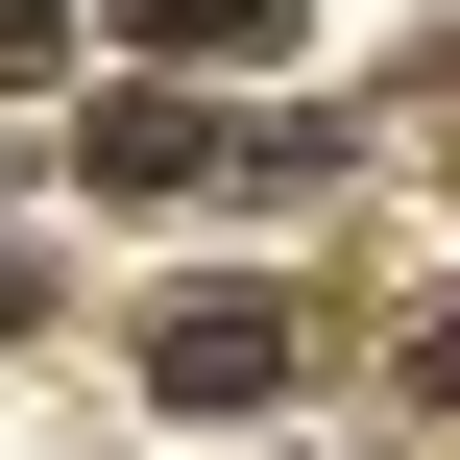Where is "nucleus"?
I'll return each mask as SVG.
<instances>
[{"mask_svg":"<svg viewBox=\"0 0 460 460\" xmlns=\"http://www.w3.org/2000/svg\"><path fill=\"white\" fill-rule=\"evenodd\" d=\"M267 364H291V340H267V315H170V412H243V388H267Z\"/></svg>","mask_w":460,"mask_h":460,"instance_id":"f257e3e1","label":"nucleus"},{"mask_svg":"<svg viewBox=\"0 0 460 460\" xmlns=\"http://www.w3.org/2000/svg\"><path fill=\"white\" fill-rule=\"evenodd\" d=\"M291 0H121V49H267Z\"/></svg>","mask_w":460,"mask_h":460,"instance_id":"f03ea898","label":"nucleus"}]
</instances>
